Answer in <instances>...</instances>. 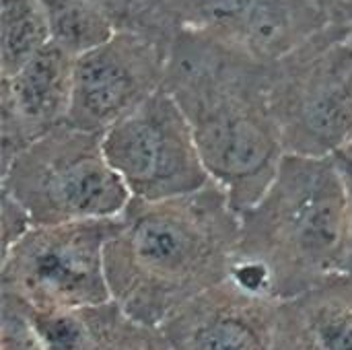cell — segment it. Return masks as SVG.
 <instances>
[{
	"label": "cell",
	"mask_w": 352,
	"mask_h": 350,
	"mask_svg": "<svg viewBox=\"0 0 352 350\" xmlns=\"http://www.w3.org/2000/svg\"><path fill=\"white\" fill-rule=\"evenodd\" d=\"M239 212L217 182L167 200L132 198L105 245L111 301L159 328L173 311L229 278Z\"/></svg>",
	"instance_id": "obj_1"
},
{
	"label": "cell",
	"mask_w": 352,
	"mask_h": 350,
	"mask_svg": "<svg viewBox=\"0 0 352 350\" xmlns=\"http://www.w3.org/2000/svg\"><path fill=\"white\" fill-rule=\"evenodd\" d=\"M270 66L192 29H182L169 47L163 89L184 111L212 182L237 212L264 194L285 157Z\"/></svg>",
	"instance_id": "obj_2"
},
{
	"label": "cell",
	"mask_w": 352,
	"mask_h": 350,
	"mask_svg": "<svg viewBox=\"0 0 352 350\" xmlns=\"http://www.w3.org/2000/svg\"><path fill=\"white\" fill-rule=\"evenodd\" d=\"M344 190L332 157L285 155L264 194L239 212L229 278L276 301L340 272Z\"/></svg>",
	"instance_id": "obj_3"
},
{
	"label": "cell",
	"mask_w": 352,
	"mask_h": 350,
	"mask_svg": "<svg viewBox=\"0 0 352 350\" xmlns=\"http://www.w3.org/2000/svg\"><path fill=\"white\" fill-rule=\"evenodd\" d=\"M285 155L332 157L352 144V27L328 23L270 66Z\"/></svg>",
	"instance_id": "obj_4"
},
{
	"label": "cell",
	"mask_w": 352,
	"mask_h": 350,
	"mask_svg": "<svg viewBox=\"0 0 352 350\" xmlns=\"http://www.w3.org/2000/svg\"><path fill=\"white\" fill-rule=\"evenodd\" d=\"M2 190L33 225L113 219L132 200L107 161L101 134L70 124L23 149L2 171Z\"/></svg>",
	"instance_id": "obj_5"
},
{
	"label": "cell",
	"mask_w": 352,
	"mask_h": 350,
	"mask_svg": "<svg viewBox=\"0 0 352 350\" xmlns=\"http://www.w3.org/2000/svg\"><path fill=\"white\" fill-rule=\"evenodd\" d=\"M116 225L118 217L33 225L2 252L0 291L43 314L111 301L105 245Z\"/></svg>",
	"instance_id": "obj_6"
},
{
	"label": "cell",
	"mask_w": 352,
	"mask_h": 350,
	"mask_svg": "<svg viewBox=\"0 0 352 350\" xmlns=\"http://www.w3.org/2000/svg\"><path fill=\"white\" fill-rule=\"evenodd\" d=\"M107 161L138 200H167L212 182L192 128L165 91L101 134Z\"/></svg>",
	"instance_id": "obj_7"
},
{
	"label": "cell",
	"mask_w": 352,
	"mask_h": 350,
	"mask_svg": "<svg viewBox=\"0 0 352 350\" xmlns=\"http://www.w3.org/2000/svg\"><path fill=\"white\" fill-rule=\"evenodd\" d=\"M169 45L144 35L113 31L74 60L68 124L103 134L165 85Z\"/></svg>",
	"instance_id": "obj_8"
},
{
	"label": "cell",
	"mask_w": 352,
	"mask_h": 350,
	"mask_svg": "<svg viewBox=\"0 0 352 350\" xmlns=\"http://www.w3.org/2000/svg\"><path fill=\"white\" fill-rule=\"evenodd\" d=\"M182 29L274 62L330 21L314 0H179Z\"/></svg>",
	"instance_id": "obj_9"
},
{
	"label": "cell",
	"mask_w": 352,
	"mask_h": 350,
	"mask_svg": "<svg viewBox=\"0 0 352 350\" xmlns=\"http://www.w3.org/2000/svg\"><path fill=\"white\" fill-rule=\"evenodd\" d=\"M278 303L227 278L173 311L159 330L171 350H276Z\"/></svg>",
	"instance_id": "obj_10"
},
{
	"label": "cell",
	"mask_w": 352,
	"mask_h": 350,
	"mask_svg": "<svg viewBox=\"0 0 352 350\" xmlns=\"http://www.w3.org/2000/svg\"><path fill=\"white\" fill-rule=\"evenodd\" d=\"M76 56L50 41L16 72L0 80V105H6L33 142L66 126L72 105Z\"/></svg>",
	"instance_id": "obj_11"
},
{
	"label": "cell",
	"mask_w": 352,
	"mask_h": 350,
	"mask_svg": "<svg viewBox=\"0 0 352 350\" xmlns=\"http://www.w3.org/2000/svg\"><path fill=\"white\" fill-rule=\"evenodd\" d=\"M276 350H352V276L336 272L280 301Z\"/></svg>",
	"instance_id": "obj_12"
},
{
	"label": "cell",
	"mask_w": 352,
	"mask_h": 350,
	"mask_svg": "<svg viewBox=\"0 0 352 350\" xmlns=\"http://www.w3.org/2000/svg\"><path fill=\"white\" fill-rule=\"evenodd\" d=\"M52 41L39 0H0V74L16 72Z\"/></svg>",
	"instance_id": "obj_13"
},
{
	"label": "cell",
	"mask_w": 352,
	"mask_h": 350,
	"mask_svg": "<svg viewBox=\"0 0 352 350\" xmlns=\"http://www.w3.org/2000/svg\"><path fill=\"white\" fill-rule=\"evenodd\" d=\"M52 41L78 56L105 41L113 27L95 0H39Z\"/></svg>",
	"instance_id": "obj_14"
},
{
	"label": "cell",
	"mask_w": 352,
	"mask_h": 350,
	"mask_svg": "<svg viewBox=\"0 0 352 350\" xmlns=\"http://www.w3.org/2000/svg\"><path fill=\"white\" fill-rule=\"evenodd\" d=\"M113 31H128L161 41H171L182 31L179 0H95Z\"/></svg>",
	"instance_id": "obj_15"
},
{
	"label": "cell",
	"mask_w": 352,
	"mask_h": 350,
	"mask_svg": "<svg viewBox=\"0 0 352 350\" xmlns=\"http://www.w3.org/2000/svg\"><path fill=\"white\" fill-rule=\"evenodd\" d=\"M0 350H45L29 307L6 291H0Z\"/></svg>",
	"instance_id": "obj_16"
},
{
	"label": "cell",
	"mask_w": 352,
	"mask_h": 350,
	"mask_svg": "<svg viewBox=\"0 0 352 350\" xmlns=\"http://www.w3.org/2000/svg\"><path fill=\"white\" fill-rule=\"evenodd\" d=\"M342 190H344V243H342V258H340V272L352 276V144L340 149L332 155Z\"/></svg>",
	"instance_id": "obj_17"
},
{
	"label": "cell",
	"mask_w": 352,
	"mask_h": 350,
	"mask_svg": "<svg viewBox=\"0 0 352 350\" xmlns=\"http://www.w3.org/2000/svg\"><path fill=\"white\" fill-rule=\"evenodd\" d=\"M0 227H2V252H6L14 241H19L33 227L29 212L4 190L0 196Z\"/></svg>",
	"instance_id": "obj_18"
},
{
	"label": "cell",
	"mask_w": 352,
	"mask_h": 350,
	"mask_svg": "<svg viewBox=\"0 0 352 350\" xmlns=\"http://www.w3.org/2000/svg\"><path fill=\"white\" fill-rule=\"evenodd\" d=\"M120 350H171L165 336L155 326H144L140 322H130L128 332Z\"/></svg>",
	"instance_id": "obj_19"
},
{
	"label": "cell",
	"mask_w": 352,
	"mask_h": 350,
	"mask_svg": "<svg viewBox=\"0 0 352 350\" xmlns=\"http://www.w3.org/2000/svg\"><path fill=\"white\" fill-rule=\"evenodd\" d=\"M330 23L352 27V0H314Z\"/></svg>",
	"instance_id": "obj_20"
}]
</instances>
